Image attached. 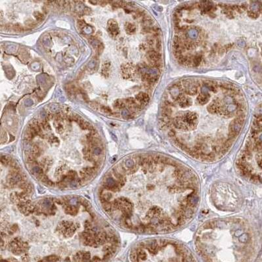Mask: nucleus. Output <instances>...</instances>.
<instances>
[{"label": "nucleus", "instance_id": "nucleus-1", "mask_svg": "<svg viewBox=\"0 0 262 262\" xmlns=\"http://www.w3.org/2000/svg\"><path fill=\"white\" fill-rule=\"evenodd\" d=\"M103 191L116 193L102 203L122 227L146 233L176 231L194 216L200 183L187 165L167 156L139 155L120 162L105 179Z\"/></svg>", "mask_w": 262, "mask_h": 262}, {"label": "nucleus", "instance_id": "nucleus-2", "mask_svg": "<svg viewBox=\"0 0 262 262\" xmlns=\"http://www.w3.org/2000/svg\"><path fill=\"white\" fill-rule=\"evenodd\" d=\"M108 31L113 37H116L119 34V28L115 20L110 19L108 20Z\"/></svg>", "mask_w": 262, "mask_h": 262}, {"label": "nucleus", "instance_id": "nucleus-3", "mask_svg": "<svg viewBox=\"0 0 262 262\" xmlns=\"http://www.w3.org/2000/svg\"><path fill=\"white\" fill-rule=\"evenodd\" d=\"M110 62L109 61H105L102 65V69H101V74L105 78H108V76L110 72Z\"/></svg>", "mask_w": 262, "mask_h": 262}, {"label": "nucleus", "instance_id": "nucleus-4", "mask_svg": "<svg viewBox=\"0 0 262 262\" xmlns=\"http://www.w3.org/2000/svg\"><path fill=\"white\" fill-rule=\"evenodd\" d=\"M133 68L131 67L129 65L127 64L122 66V73L123 76L125 78H128L131 76V74L132 73Z\"/></svg>", "mask_w": 262, "mask_h": 262}, {"label": "nucleus", "instance_id": "nucleus-5", "mask_svg": "<svg viewBox=\"0 0 262 262\" xmlns=\"http://www.w3.org/2000/svg\"><path fill=\"white\" fill-rule=\"evenodd\" d=\"M135 98L137 101H139L141 104H145V103L148 102L149 100V97L148 94L144 93H139L135 97Z\"/></svg>", "mask_w": 262, "mask_h": 262}, {"label": "nucleus", "instance_id": "nucleus-6", "mask_svg": "<svg viewBox=\"0 0 262 262\" xmlns=\"http://www.w3.org/2000/svg\"><path fill=\"white\" fill-rule=\"evenodd\" d=\"M126 103L125 102V101L122 100V99H118L116 100L114 102V107L115 108H118V109H121L123 108L126 107Z\"/></svg>", "mask_w": 262, "mask_h": 262}, {"label": "nucleus", "instance_id": "nucleus-7", "mask_svg": "<svg viewBox=\"0 0 262 262\" xmlns=\"http://www.w3.org/2000/svg\"><path fill=\"white\" fill-rule=\"evenodd\" d=\"M125 30L129 34H132L135 31V26L132 23H126L125 25Z\"/></svg>", "mask_w": 262, "mask_h": 262}, {"label": "nucleus", "instance_id": "nucleus-8", "mask_svg": "<svg viewBox=\"0 0 262 262\" xmlns=\"http://www.w3.org/2000/svg\"><path fill=\"white\" fill-rule=\"evenodd\" d=\"M13 30L15 32L20 33V32H23L24 31V28L22 24L17 23L13 26Z\"/></svg>", "mask_w": 262, "mask_h": 262}, {"label": "nucleus", "instance_id": "nucleus-9", "mask_svg": "<svg viewBox=\"0 0 262 262\" xmlns=\"http://www.w3.org/2000/svg\"><path fill=\"white\" fill-rule=\"evenodd\" d=\"M34 17L36 18V19L37 20H39V21H41V20H43L44 19V16L43 15V14H41L39 11L34 12Z\"/></svg>", "mask_w": 262, "mask_h": 262}, {"label": "nucleus", "instance_id": "nucleus-10", "mask_svg": "<svg viewBox=\"0 0 262 262\" xmlns=\"http://www.w3.org/2000/svg\"><path fill=\"white\" fill-rule=\"evenodd\" d=\"M25 24H26V26L29 27V28H31V29H32V28H34V27L36 26V23L34 22L33 20H30V19L26 20V21L25 22Z\"/></svg>", "mask_w": 262, "mask_h": 262}, {"label": "nucleus", "instance_id": "nucleus-11", "mask_svg": "<svg viewBox=\"0 0 262 262\" xmlns=\"http://www.w3.org/2000/svg\"><path fill=\"white\" fill-rule=\"evenodd\" d=\"M101 110L103 113H105L106 114H110L112 113V110L110 109L109 107H106V106H102L101 107Z\"/></svg>", "mask_w": 262, "mask_h": 262}, {"label": "nucleus", "instance_id": "nucleus-12", "mask_svg": "<svg viewBox=\"0 0 262 262\" xmlns=\"http://www.w3.org/2000/svg\"><path fill=\"white\" fill-rule=\"evenodd\" d=\"M103 50H104V46H103L102 44H101V43H100V44L98 45V47L96 48L97 53L99 55L102 53Z\"/></svg>", "mask_w": 262, "mask_h": 262}, {"label": "nucleus", "instance_id": "nucleus-13", "mask_svg": "<svg viewBox=\"0 0 262 262\" xmlns=\"http://www.w3.org/2000/svg\"><path fill=\"white\" fill-rule=\"evenodd\" d=\"M248 15H249V16L250 17L253 18H256L258 17V14L256 13L253 12V11H249V12H248Z\"/></svg>", "mask_w": 262, "mask_h": 262}, {"label": "nucleus", "instance_id": "nucleus-14", "mask_svg": "<svg viewBox=\"0 0 262 262\" xmlns=\"http://www.w3.org/2000/svg\"><path fill=\"white\" fill-rule=\"evenodd\" d=\"M90 106L92 108H93L95 110H97V109L99 108V105L97 104V103H96L95 102H91Z\"/></svg>", "mask_w": 262, "mask_h": 262}, {"label": "nucleus", "instance_id": "nucleus-15", "mask_svg": "<svg viewBox=\"0 0 262 262\" xmlns=\"http://www.w3.org/2000/svg\"><path fill=\"white\" fill-rule=\"evenodd\" d=\"M89 3H92L95 4V3H97V2H92V1H89Z\"/></svg>", "mask_w": 262, "mask_h": 262}]
</instances>
